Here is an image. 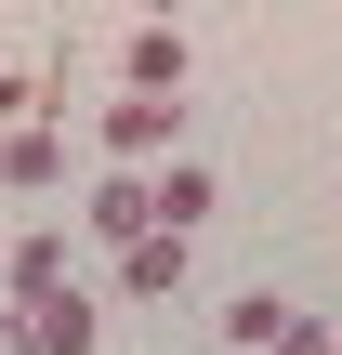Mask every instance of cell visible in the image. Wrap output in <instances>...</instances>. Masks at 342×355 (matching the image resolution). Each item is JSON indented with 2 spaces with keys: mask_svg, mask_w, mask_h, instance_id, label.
<instances>
[{
  "mask_svg": "<svg viewBox=\"0 0 342 355\" xmlns=\"http://www.w3.org/2000/svg\"><path fill=\"white\" fill-rule=\"evenodd\" d=\"M330 355H342V343H330Z\"/></svg>",
  "mask_w": 342,
  "mask_h": 355,
  "instance_id": "cell-12",
  "label": "cell"
},
{
  "mask_svg": "<svg viewBox=\"0 0 342 355\" xmlns=\"http://www.w3.org/2000/svg\"><path fill=\"white\" fill-rule=\"evenodd\" d=\"M26 105H40V92H26V66H0V119H13V132H26Z\"/></svg>",
  "mask_w": 342,
  "mask_h": 355,
  "instance_id": "cell-10",
  "label": "cell"
},
{
  "mask_svg": "<svg viewBox=\"0 0 342 355\" xmlns=\"http://www.w3.org/2000/svg\"><path fill=\"white\" fill-rule=\"evenodd\" d=\"M13 343H26V355H92V343H105V316H92L79 277H66V290H26V303H13Z\"/></svg>",
  "mask_w": 342,
  "mask_h": 355,
  "instance_id": "cell-1",
  "label": "cell"
},
{
  "mask_svg": "<svg viewBox=\"0 0 342 355\" xmlns=\"http://www.w3.org/2000/svg\"><path fill=\"white\" fill-rule=\"evenodd\" d=\"M185 66H198V53H185L171 26H132V40H119V92H158V105H171V92H185Z\"/></svg>",
  "mask_w": 342,
  "mask_h": 355,
  "instance_id": "cell-3",
  "label": "cell"
},
{
  "mask_svg": "<svg viewBox=\"0 0 342 355\" xmlns=\"http://www.w3.org/2000/svg\"><path fill=\"white\" fill-rule=\"evenodd\" d=\"M198 211H211V171H198V158H171V171H158V237H185Z\"/></svg>",
  "mask_w": 342,
  "mask_h": 355,
  "instance_id": "cell-7",
  "label": "cell"
},
{
  "mask_svg": "<svg viewBox=\"0 0 342 355\" xmlns=\"http://www.w3.org/2000/svg\"><path fill=\"white\" fill-rule=\"evenodd\" d=\"M0 277H13V303H26V290H66V237H26Z\"/></svg>",
  "mask_w": 342,
  "mask_h": 355,
  "instance_id": "cell-8",
  "label": "cell"
},
{
  "mask_svg": "<svg viewBox=\"0 0 342 355\" xmlns=\"http://www.w3.org/2000/svg\"><path fill=\"white\" fill-rule=\"evenodd\" d=\"M79 224H92V237H119V250H145V237H158V184H145V171H105Z\"/></svg>",
  "mask_w": 342,
  "mask_h": 355,
  "instance_id": "cell-2",
  "label": "cell"
},
{
  "mask_svg": "<svg viewBox=\"0 0 342 355\" xmlns=\"http://www.w3.org/2000/svg\"><path fill=\"white\" fill-rule=\"evenodd\" d=\"M158 145H171V105H158V92H119V105H105V158L132 171V158H158Z\"/></svg>",
  "mask_w": 342,
  "mask_h": 355,
  "instance_id": "cell-4",
  "label": "cell"
},
{
  "mask_svg": "<svg viewBox=\"0 0 342 355\" xmlns=\"http://www.w3.org/2000/svg\"><path fill=\"white\" fill-rule=\"evenodd\" d=\"M53 171H66V145H53L40 119H26V132H0V184H26V198H40Z\"/></svg>",
  "mask_w": 342,
  "mask_h": 355,
  "instance_id": "cell-5",
  "label": "cell"
},
{
  "mask_svg": "<svg viewBox=\"0 0 342 355\" xmlns=\"http://www.w3.org/2000/svg\"><path fill=\"white\" fill-rule=\"evenodd\" d=\"M0 316H13V303H0Z\"/></svg>",
  "mask_w": 342,
  "mask_h": 355,
  "instance_id": "cell-11",
  "label": "cell"
},
{
  "mask_svg": "<svg viewBox=\"0 0 342 355\" xmlns=\"http://www.w3.org/2000/svg\"><path fill=\"white\" fill-rule=\"evenodd\" d=\"M119 290H132V303H171V290H185V237H145V250L119 263Z\"/></svg>",
  "mask_w": 342,
  "mask_h": 355,
  "instance_id": "cell-6",
  "label": "cell"
},
{
  "mask_svg": "<svg viewBox=\"0 0 342 355\" xmlns=\"http://www.w3.org/2000/svg\"><path fill=\"white\" fill-rule=\"evenodd\" d=\"M342 329H316V316H290V329H277V355H330Z\"/></svg>",
  "mask_w": 342,
  "mask_h": 355,
  "instance_id": "cell-9",
  "label": "cell"
}]
</instances>
